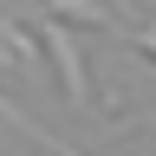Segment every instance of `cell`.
<instances>
[{"instance_id": "cell-1", "label": "cell", "mask_w": 156, "mask_h": 156, "mask_svg": "<svg viewBox=\"0 0 156 156\" xmlns=\"http://www.w3.org/2000/svg\"><path fill=\"white\" fill-rule=\"evenodd\" d=\"M39 39H46V52H52V65H58V85H65V98H72L78 111H91V85H85V58H78L72 33L58 26V20H46V26H39Z\"/></svg>"}, {"instance_id": "cell-2", "label": "cell", "mask_w": 156, "mask_h": 156, "mask_svg": "<svg viewBox=\"0 0 156 156\" xmlns=\"http://www.w3.org/2000/svg\"><path fill=\"white\" fill-rule=\"evenodd\" d=\"M52 13H72V20H91V26H111V7L104 0H46Z\"/></svg>"}, {"instance_id": "cell-3", "label": "cell", "mask_w": 156, "mask_h": 156, "mask_svg": "<svg viewBox=\"0 0 156 156\" xmlns=\"http://www.w3.org/2000/svg\"><path fill=\"white\" fill-rule=\"evenodd\" d=\"M130 46H136V52H150V58H156V20H150V26H143V33H130Z\"/></svg>"}]
</instances>
